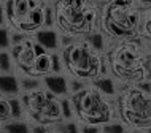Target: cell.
Masks as SVG:
<instances>
[{
  "label": "cell",
  "instance_id": "1",
  "mask_svg": "<svg viewBox=\"0 0 151 133\" xmlns=\"http://www.w3.org/2000/svg\"><path fill=\"white\" fill-rule=\"evenodd\" d=\"M59 37H60V32L56 29V27H42V29L35 30L34 33H30L32 41L40 44L48 54H51V52H58L60 49Z\"/></svg>",
  "mask_w": 151,
  "mask_h": 133
},
{
  "label": "cell",
  "instance_id": "2",
  "mask_svg": "<svg viewBox=\"0 0 151 133\" xmlns=\"http://www.w3.org/2000/svg\"><path fill=\"white\" fill-rule=\"evenodd\" d=\"M96 92L104 97L107 102H115L116 97L119 95V86H118L116 78L113 76H100V78H96L94 81L89 83Z\"/></svg>",
  "mask_w": 151,
  "mask_h": 133
},
{
  "label": "cell",
  "instance_id": "3",
  "mask_svg": "<svg viewBox=\"0 0 151 133\" xmlns=\"http://www.w3.org/2000/svg\"><path fill=\"white\" fill-rule=\"evenodd\" d=\"M42 87L48 90L52 97L56 98H62V97H68L67 92V73H50L42 78Z\"/></svg>",
  "mask_w": 151,
  "mask_h": 133
},
{
  "label": "cell",
  "instance_id": "4",
  "mask_svg": "<svg viewBox=\"0 0 151 133\" xmlns=\"http://www.w3.org/2000/svg\"><path fill=\"white\" fill-rule=\"evenodd\" d=\"M62 120L60 116V106H59V98H51L46 100V103L43 105L42 111L37 116V122H43V124H54Z\"/></svg>",
  "mask_w": 151,
  "mask_h": 133
},
{
  "label": "cell",
  "instance_id": "5",
  "mask_svg": "<svg viewBox=\"0 0 151 133\" xmlns=\"http://www.w3.org/2000/svg\"><path fill=\"white\" fill-rule=\"evenodd\" d=\"M21 95L19 81L16 75H0V97H18Z\"/></svg>",
  "mask_w": 151,
  "mask_h": 133
},
{
  "label": "cell",
  "instance_id": "6",
  "mask_svg": "<svg viewBox=\"0 0 151 133\" xmlns=\"http://www.w3.org/2000/svg\"><path fill=\"white\" fill-rule=\"evenodd\" d=\"M32 76H37V78H43V76L51 73V54H42L38 57H35L34 65L30 67V70L27 71Z\"/></svg>",
  "mask_w": 151,
  "mask_h": 133
},
{
  "label": "cell",
  "instance_id": "7",
  "mask_svg": "<svg viewBox=\"0 0 151 133\" xmlns=\"http://www.w3.org/2000/svg\"><path fill=\"white\" fill-rule=\"evenodd\" d=\"M8 103H10V112H11V119L13 120H26L27 122V111L26 106H24L21 97H10L8 98Z\"/></svg>",
  "mask_w": 151,
  "mask_h": 133
},
{
  "label": "cell",
  "instance_id": "8",
  "mask_svg": "<svg viewBox=\"0 0 151 133\" xmlns=\"http://www.w3.org/2000/svg\"><path fill=\"white\" fill-rule=\"evenodd\" d=\"M0 133H30L29 122L26 120H6L0 124Z\"/></svg>",
  "mask_w": 151,
  "mask_h": 133
},
{
  "label": "cell",
  "instance_id": "9",
  "mask_svg": "<svg viewBox=\"0 0 151 133\" xmlns=\"http://www.w3.org/2000/svg\"><path fill=\"white\" fill-rule=\"evenodd\" d=\"M88 87H89V83L88 81L80 79V78H76V76L67 75V92H68V97L80 94V92L86 90Z\"/></svg>",
  "mask_w": 151,
  "mask_h": 133
},
{
  "label": "cell",
  "instance_id": "10",
  "mask_svg": "<svg viewBox=\"0 0 151 133\" xmlns=\"http://www.w3.org/2000/svg\"><path fill=\"white\" fill-rule=\"evenodd\" d=\"M16 63L10 51H0V75H14Z\"/></svg>",
  "mask_w": 151,
  "mask_h": 133
},
{
  "label": "cell",
  "instance_id": "11",
  "mask_svg": "<svg viewBox=\"0 0 151 133\" xmlns=\"http://www.w3.org/2000/svg\"><path fill=\"white\" fill-rule=\"evenodd\" d=\"M59 106H60V116L62 120H76V112L72 105L70 97H62L59 98Z\"/></svg>",
  "mask_w": 151,
  "mask_h": 133
},
{
  "label": "cell",
  "instance_id": "12",
  "mask_svg": "<svg viewBox=\"0 0 151 133\" xmlns=\"http://www.w3.org/2000/svg\"><path fill=\"white\" fill-rule=\"evenodd\" d=\"M52 133H80L76 120H59L51 124Z\"/></svg>",
  "mask_w": 151,
  "mask_h": 133
},
{
  "label": "cell",
  "instance_id": "13",
  "mask_svg": "<svg viewBox=\"0 0 151 133\" xmlns=\"http://www.w3.org/2000/svg\"><path fill=\"white\" fill-rule=\"evenodd\" d=\"M100 133H127V125L121 119H113L100 125Z\"/></svg>",
  "mask_w": 151,
  "mask_h": 133
},
{
  "label": "cell",
  "instance_id": "14",
  "mask_svg": "<svg viewBox=\"0 0 151 133\" xmlns=\"http://www.w3.org/2000/svg\"><path fill=\"white\" fill-rule=\"evenodd\" d=\"M43 13H45L43 27H56V3L43 2Z\"/></svg>",
  "mask_w": 151,
  "mask_h": 133
},
{
  "label": "cell",
  "instance_id": "15",
  "mask_svg": "<svg viewBox=\"0 0 151 133\" xmlns=\"http://www.w3.org/2000/svg\"><path fill=\"white\" fill-rule=\"evenodd\" d=\"M51 73H56V75L67 73V67H65L59 51L58 52H51Z\"/></svg>",
  "mask_w": 151,
  "mask_h": 133
},
{
  "label": "cell",
  "instance_id": "16",
  "mask_svg": "<svg viewBox=\"0 0 151 133\" xmlns=\"http://www.w3.org/2000/svg\"><path fill=\"white\" fill-rule=\"evenodd\" d=\"M30 38V35L24 33L21 30H16V29H10V44L11 48L13 46H21Z\"/></svg>",
  "mask_w": 151,
  "mask_h": 133
},
{
  "label": "cell",
  "instance_id": "17",
  "mask_svg": "<svg viewBox=\"0 0 151 133\" xmlns=\"http://www.w3.org/2000/svg\"><path fill=\"white\" fill-rule=\"evenodd\" d=\"M11 119V112H10V103L8 98L5 97H0V124L6 122Z\"/></svg>",
  "mask_w": 151,
  "mask_h": 133
},
{
  "label": "cell",
  "instance_id": "18",
  "mask_svg": "<svg viewBox=\"0 0 151 133\" xmlns=\"http://www.w3.org/2000/svg\"><path fill=\"white\" fill-rule=\"evenodd\" d=\"M10 29L0 27V51H10Z\"/></svg>",
  "mask_w": 151,
  "mask_h": 133
},
{
  "label": "cell",
  "instance_id": "19",
  "mask_svg": "<svg viewBox=\"0 0 151 133\" xmlns=\"http://www.w3.org/2000/svg\"><path fill=\"white\" fill-rule=\"evenodd\" d=\"M30 133H52L51 124H43V122H29Z\"/></svg>",
  "mask_w": 151,
  "mask_h": 133
},
{
  "label": "cell",
  "instance_id": "20",
  "mask_svg": "<svg viewBox=\"0 0 151 133\" xmlns=\"http://www.w3.org/2000/svg\"><path fill=\"white\" fill-rule=\"evenodd\" d=\"M76 124H78L80 133H100V125H92V124H86L81 120H76Z\"/></svg>",
  "mask_w": 151,
  "mask_h": 133
},
{
  "label": "cell",
  "instance_id": "21",
  "mask_svg": "<svg viewBox=\"0 0 151 133\" xmlns=\"http://www.w3.org/2000/svg\"><path fill=\"white\" fill-rule=\"evenodd\" d=\"M0 27H8L10 29V21L6 18L5 10H3V2H0Z\"/></svg>",
  "mask_w": 151,
  "mask_h": 133
}]
</instances>
